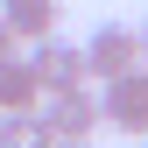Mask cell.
Listing matches in <instances>:
<instances>
[{"instance_id": "obj_1", "label": "cell", "mask_w": 148, "mask_h": 148, "mask_svg": "<svg viewBox=\"0 0 148 148\" xmlns=\"http://www.w3.org/2000/svg\"><path fill=\"white\" fill-rule=\"evenodd\" d=\"M35 127H42L49 148H64V141H92V127H99V99H92L85 85H71V92H42Z\"/></svg>"}, {"instance_id": "obj_10", "label": "cell", "mask_w": 148, "mask_h": 148, "mask_svg": "<svg viewBox=\"0 0 148 148\" xmlns=\"http://www.w3.org/2000/svg\"><path fill=\"white\" fill-rule=\"evenodd\" d=\"M64 148H92V141H64Z\"/></svg>"}, {"instance_id": "obj_7", "label": "cell", "mask_w": 148, "mask_h": 148, "mask_svg": "<svg viewBox=\"0 0 148 148\" xmlns=\"http://www.w3.org/2000/svg\"><path fill=\"white\" fill-rule=\"evenodd\" d=\"M0 148H49L35 113H0Z\"/></svg>"}, {"instance_id": "obj_4", "label": "cell", "mask_w": 148, "mask_h": 148, "mask_svg": "<svg viewBox=\"0 0 148 148\" xmlns=\"http://www.w3.org/2000/svg\"><path fill=\"white\" fill-rule=\"evenodd\" d=\"M21 64H28V78L42 85V92H71V85H85V49H78V42H64V35L28 42V49H21Z\"/></svg>"}, {"instance_id": "obj_6", "label": "cell", "mask_w": 148, "mask_h": 148, "mask_svg": "<svg viewBox=\"0 0 148 148\" xmlns=\"http://www.w3.org/2000/svg\"><path fill=\"white\" fill-rule=\"evenodd\" d=\"M35 106H42V85L28 78L21 57H7L0 64V113H35Z\"/></svg>"}, {"instance_id": "obj_3", "label": "cell", "mask_w": 148, "mask_h": 148, "mask_svg": "<svg viewBox=\"0 0 148 148\" xmlns=\"http://www.w3.org/2000/svg\"><path fill=\"white\" fill-rule=\"evenodd\" d=\"M92 99H99V127H120V134H148V71L106 78Z\"/></svg>"}, {"instance_id": "obj_5", "label": "cell", "mask_w": 148, "mask_h": 148, "mask_svg": "<svg viewBox=\"0 0 148 148\" xmlns=\"http://www.w3.org/2000/svg\"><path fill=\"white\" fill-rule=\"evenodd\" d=\"M57 14H64L57 0H0V28H7L21 49L42 42V35H57Z\"/></svg>"}, {"instance_id": "obj_8", "label": "cell", "mask_w": 148, "mask_h": 148, "mask_svg": "<svg viewBox=\"0 0 148 148\" xmlns=\"http://www.w3.org/2000/svg\"><path fill=\"white\" fill-rule=\"evenodd\" d=\"M7 57H21V42H14V35L0 28V64H7Z\"/></svg>"}, {"instance_id": "obj_9", "label": "cell", "mask_w": 148, "mask_h": 148, "mask_svg": "<svg viewBox=\"0 0 148 148\" xmlns=\"http://www.w3.org/2000/svg\"><path fill=\"white\" fill-rule=\"evenodd\" d=\"M134 42H141V71H148V21H141V28H134Z\"/></svg>"}, {"instance_id": "obj_2", "label": "cell", "mask_w": 148, "mask_h": 148, "mask_svg": "<svg viewBox=\"0 0 148 148\" xmlns=\"http://www.w3.org/2000/svg\"><path fill=\"white\" fill-rule=\"evenodd\" d=\"M78 49H85V78H99V85L141 71V42H134V28H127V21H99Z\"/></svg>"}]
</instances>
